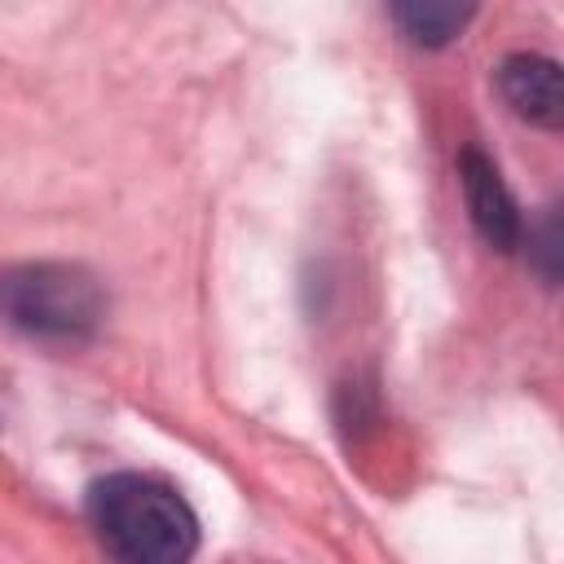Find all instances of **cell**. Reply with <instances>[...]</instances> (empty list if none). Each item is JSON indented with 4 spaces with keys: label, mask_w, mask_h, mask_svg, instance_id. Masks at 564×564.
Returning <instances> with one entry per match:
<instances>
[{
    "label": "cell",
    "mask_w": 564,
    "mask_h": 564,
    "mask_svg": "<svg viewBox=\"0 0 564 564\" xmlns=\"http://www.w3.org/2000/svg\"><path fill=\"white\" fill-rule=\"evenodd\" d=\"M392 18H397V26H401L414 44H423V48H445V44H454V40L463 35V26L476 18V9H471V4L414 0V4H397Z\"/></svg>",
    "instance_id": "5"
},
{
    "label": "cell",
    "mask_w": 564,
    "mask_h": 564,
    "mask_svg": "<svg viewBox=\"0 0 564 564\" xmlns=\"http://www.w3.org/2000/svg\"><path fill=\"white\" fill-rule=\"evenodd\" d=\"M458 181H463V198H467V216H471L476 234L498 251H516L524 238V216H520V203L507 189L498 163L480 150H463Z\"/></svg>",
    "instance_id": "3"
},
{
    "label": "cell",
    "mask_w": 564,
    "mask_h": 564,
    "mask_svg": "<svg viewBox=\"0 0 564 564\" xmlns=\"http://www.w3.org/2000/svg\"><path fill=\"white\" fill-rule=\"evenodd\" d=\"M106 317V286L75 260H18L0 269V322L31 339L84 344Z\"/></svg>",
    "instance_id": "2"
},
{
    "label": "cell",
    "mask_w": 564,
    "mask_h": 564,
    "mask_svg": "<svg viewBox=\"0 0 564 564\" xmlns=\"http://www.w3.org/2000/svg\"><path fill=\"white\" fill-rule=\"evenodd\" d=\"M88 524L115 564H189L198 551L194 507L145 471L101 476L88 489Z\"/></svg>",
    "instance_id": "1"
},
{
    "label": "cell",
    "mask_w": 564,
    "mask_h": 564,
    "mask_svg": "<svg viewBox=\"0 0 564 564\" xmlns=\"http://www.w3.org/2000/svg\"><path fill=\"white\" fill-rule=\"evenodd\" d=\"M529 242H533V260H538L546 286H555V278H560V212H546L542 229L529 234Z\"/></svg>",
    "instance_id": "6"
},
{
    "label": "cell",
    "mask_w": 564,
    "mask_h": 564,
    "mask_svg": "<svg viewBox=\"0 0 564 564\" xmlns=\"http://www.w3.org/2000/svg\"><path fill=\"white\" fill-rule=\"evenodd\" d=\"M498 93L533 128H560L564 123L560 66L551 57H542V53H511L498 66Z\"/></svg>",
    "instance_id": "4"
}]
</instances>
